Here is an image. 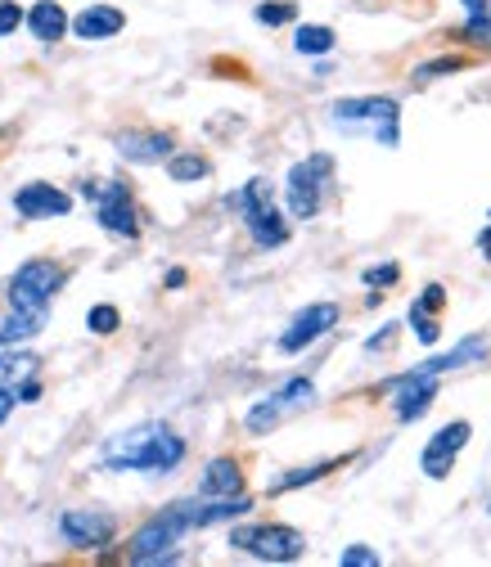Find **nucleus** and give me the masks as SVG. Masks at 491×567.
I'll return each instance as SVG.
<instances>
[{"instance_id":"obj_1","label":"nucleus","mask_w":491,"mask_h":567,"mask_svg":"<svg viewBox=\"0 0 491 567\" xmlns=\"http://www.w3.org/2000/svg\"><path fill=\"white\" fill-rule=\"evenodd\" d=\"M185 459V441L167 423H140L104 446L109 473H167Z\"/></svg>"},{"instance_id":"obj_2","label":"nucleus","mask_w":491,"mask_h":567,"mask_svg":"<svg viewBox=\"0 0 491 567\" xmlns=\"http://www.w3.org/2000/svg\"><path fill=\"white\" fill-rule=\"evenodd\" d=\"M190 527H194L190 504L163 509L158 518H149L145 527L136 531V540H131V563H163V558H172V549L181 545V536Z\"/></svg>"},{"instance_id":"obj_3","label":"nucleus","mask_w":491,"mask_h":567,"mask_svg":"<svg viewBox=\"0 0 491 567\" xmlns=\"http://www.w3.org/2000/svg\"><path fill=\"white\" fill-rule=\"evenodd\" d=\"M59 288H64V270L55 261H46V257L23 261L10 279V306L14 311H46Z\"/></svg>"},{"instance_id":"obj_4","label":"nucleus","mask_w":491,"mask_h":567,"mask_svg":"<svg viewBox=\"0 0 491 567\" xmlns=\"http://www.w3.org/2000/svg\"><path fill=\"white\" fill-rule=\"evenodd\" d=\"M334 122H374L383 149H397L401 144V108L388 95H361V99H338L334 104Z\"/></svg>"},{"instance_id":"obj_5","label":"nucleus","mask_w":491,"mask_h":567,"mask_svg":"<svg viewBox=\"0 0 491 567\" xmlns=\"http://www.w3.org/2000/svg\"><path fill=\"white\" fill-rule=\"evenodd\" d=\"M334 171V158L329 153H311L307 162L289 171V212L298 221H311L320 212V194H325V180Z\"/></svg>"},{"instance_id":"obj_6","label":"nucleus","mask_w":491,"mask_h":567,"mask_svg":"<svg viewBox=\"0 0 491 567\" xmlns=\"http://www.w3.org/2000/svg\"><path fill=\"white\" fill-rule=\"evenodd\" d=\"M230 545L248 549V554L266 558V563H293V558H302L307 540L293 527H239L235 536H230Z\"/></svg>"},{"instance_id":"obj_7","label":"nucleus","mask_w":491,"mask_h":567,"mask_svg":"<svg viewBox=\"0 0 491 567\" xmlns=\"http://www.w3.org/2000/svg\"><path fill=\"white\" fill-rule=\"evenodd\" d=\"M86 198L95 203V216L109 234H122V239H136L140 234V216L131 207V194L122 180H109V185H86Z\"/></svg>"},{"instance_id":"obj_8","label":"nucleus","mask_w":491,"mask_h":567,"mask_svg":"<svg viewBox=\"0 0 491 567\" xmlns=\"http://www.w3.org/2000/svg\"><path fill=\"white\" fill-rule=\"evenodd\" d=\"M469 419H455V423H446V428H437V437L424 446V455H419V468H424L428 477H437L442 482L446 473L455 468V455L464 450V441H469Z\"/></svg>"},{"instance_id":"obj_9","label":"nucleus","mask_w":491,"mask_h":567,"mask_svg":"<svg viewBox=\"0 0 491 567\" xmlns=\"http://www.w3.org/2000/svg\"><path fill=\"white\" fill-rule=\"evenodd\" d=\"M59 531H64L68 545L77 549H100L113 540V531H118V522L109 518V513L100 509H68L64 518H59Z\"/></svg>"},{"instance_id":"obj_10","label":"nucleus","mask_w":491,"mask_h":567,"mask_svg":"<svg viewBox=\"0 0 491 567\" xmlns=\"http://www.w3.org/2000/svg\"><path fill=\"white\" fill-rule=\"evenodd\" d=\"M334 324H338V306H334V302H311L307 311L293 315V324L280 333V351H302V347H311V342L325 338Z\"/></svg>"},{"instance_id":"obj_11","label":"nucleus","mask_w":491,"mask_h":567,"mask_svg":"<svg viewBox=\"0 0 491 567\" xmlns=\"http://www.w3.org/2000/svg\"><path fill=\"white\" fill-rule=\"evenodd\" d=\"M14 207H19L23 221H41V216H68L73 212V198L55 185H23L14 194Z\"/></svg>"},{"instance_id":"obj_12","label":"nucleus","mask_w":491,"mask_h":567,"mask_svg":"<svg viewBox=\"0 0 491 567\" xmlns=\"http://www.w3.org/2000/svg\"><path fill=\"white\" fill-rule=\"evenodd\" d=\"M118 153L127 162H163V158H172V135H163V131H127V135H118Z\"/></svg>"},{"instance_id":"obj_13","label":"nucleus","mask_w":491,"mask_h":567,"mask_svg":"<svg viewBox=\"0 0 491 567\" xmlns=\"http://www.w3.org/2000/svg\"><path fill=\"white\" fill-rule=\"evenodd\" d=\"M248 221V234L257 239V248H280L284 239H289V221H284L280 212H275V203H257L244 212Z\"/></svg>"},{"instance_id":"obj_14","label":"nucleus","mask_w":491,"mask_h":567,"mask_svg":"<svg viewBox=\"0 0 491 567\" xmlns=\"http://www.w3.org/2000/svg\"><path fill=\"white\" fill-rule=\"evenodd\" d=\"M122 23H127V18H122V9H113V5H86L68 27H73L82 41H104V36L122 32Z\"/></svg>"},{"instance_id":"obj_15","label":"nucleus","mask_w":491,"mask_h":567,"mask_svg":"<svg viewBox=\"0 0 491 567\" xmlns=\"http://www.w3.org/2000/svg\"><path fill=\"white\" fill-rule=\"evenodd\" d=\"M28 27H32V36L37 41H59V36L68 32V14H64V5H55V0H41V5H32V14H28Z\"/></svg>"},{"instance_id":"obj_16","label":"nucleus","mask_w":491,"mask_h":567,"mask_svg":"<svg viewBox=\"0 0 491 567\" xmlns=\"http://www.w3.org/2000/svg\"><path fill=\"white\" fill-rule=\"evenodd\" d=\"M244 491V473L235 459H212L203 473V495H239Z\"/></svg>"},{"instance_id":"obj_17","label":"nucleus","mask_w":491,"mask_h":567,"mask_svg":"<svg viewBox=\"0 0 491 567\" xmlns=\"http://www.w3.org/2000/svg\"><path fill=\"white\" fill-rule=\"evenodd\" d=\"M46 311H14L10 320H0V347H14V342H28L41 333Z\"/></svg>"},{"instance_id":"obj_18","label":"nucleus","mask_w":491,"mask_h":567,"mask_svg":"<svg viewBox=\"0 0 491 567\" xmlns=\"http://www.w3.org/2000/svg\"><path fill=\"white\" fill-rule=\"evenodd\" d=\"M293 45H298V54H329V50H334V27L302 23L298 32H293Z\"/></svg>"},{"instance_id":"obj_19","label":"nucleus","mask_w":491,"mask_h":567,"mask_svg":"<svg viewBox=\"0 0 491 567\" xmlns=\"http://www.w3.org/2000/svg\"><path fill=\"white\" fill-rule=\"evenodd\" d=\"M37 374V356H28V351H10V356H0V387H19L23 378Z\"/></svg>"},{"instance_id":"obj_20","label":"nucleus","mask_w":491,"mask_h":567,"mask_svg":"<svg viewBox=\"0 0 491 567\" xmlns=\"http://www.w3.org/2000/svg\"><path fill=\"white\" fill-rule=\"evenodd\" d=\"M280 410H298V405H311L316 401V387H311V378H293V383H284L280 392L271 396Z\"/></svg>"},{"instance_id":"obj_21","label":"nucleus","mask_w":491,"mask_h":567,"mask_svg":"<svg viewBox=\"0 0 491 567\" xmlns=\"http://www.w3.org/2000/svg\"><path fill=\"white\" fill-rule=\"evenodd\" d=\"M167 176L172 180H203L208 176V158H199V153H172V158H167Z\"/></svg>"},{"instance_id":"obj_22","label":"nucleus","mask_w":491,"mask_h":567,"mask_svg":"<svg viewBox=\"0 0 491 567\" xmlns=\"http://www.w3.org/2000/svg\"><path fill=\"white\" fill-rule=\"evenodd\" d=\"M329 468H338V459H325V464H311V468H293V473H284L280 482H271V491H293V486H307V482H320V477L329 473Z\"/></svg>"},{"instance_id":"obj_23","label":"nucleus","mask_w":491,"mask_h":567,"mask_svg":"<svg viewBox=\"0 0 491 567\" xmlns=\"http://www.w3.org/2000/svg\"><path fill=\"white\" fill-rule=\"evenodd\" d=\"M293 18H298V5H289V0H266V5H257V23H266V27L293 23Z\"/></svg>"},{"instance_id":"obj_24","label":"nucleus","mask_w":491,"mask_h":567,"mask_svg":"<svg viewBox=\"0 0 491 567\" xmlns=\"http://www.w3.org/2000/svg\"><path fill=\"white\" fill-rule=\"evenodd\" d=\"M280 405L271 401V396H266V401H257L253 410H248V432H266V428H275V423H280Z\"/></svg>"},{"instance_id":"obj_25","label":"nucleus","mask_w":491,"mask_h":567,"mask_svg":"<svg viewBox=\"0 0 491 567\" xmlns=\"http://www.w3.org/2000/svg\"><path fill=\"white\" fill-rule=\"evenodd\" d=\"M460 68H464L460 54H442V59H433V63H419L415 81H433V77H446V72H460Z\"/></svg>"},{"instance_id":"obj_26","label":"nucleus","mask_w":491,"mask_h":567,"mask_svg":"<svg viewBox=\"0 0 491 567\" xmlns=\"http://www.w3.org/2000/svg\"><path fill=\"white\" fill-rule=\"evenodd\" d=\"M464 41L469 45H482V50H487L491 45V14H469V23H464Z\"/></svg>"},{"instance_id":"obj_27","label":"nucleus","mask_w":491,"mask_h":567,"mask_svg":"<svg viewBox=\"0 0 491 567\" xmlns=\"http://www.w3.org/2000/svg\"><path fill=\"white\" fill-rule=\"evenodd\" d=\"M122 324L118 306H91V315H86V329L91 333H113Z\"/></svg>"},{"instance_id":"obj_28","label":"nucleus","mask_w":491,"mask_h":567,"mask_svg":"<svg viewBox=\"0 0 491 567\" xmlns=\"http://www.w3.org/2000/svg\"><path fill=\"white\" fill-rule=\"evenodd\" d=\"M442 306H446V288H442V284H428V288H424V297H419V302H415V306H410V311H424V315H437V311H442Z\"/></svg>"},{"instance_id":"obj_29","label":"nucleus","mask_w":491,"mask_h":567,"mask_svg":"<svg viewBox=\"0 0 491 567\" xmlns=\"http://www.w3.org/2000/svg\"><path fill=\"white\" fill-rule=\"evenodd\" d=\"M338 563H343V567H379V554H374V549H365V545H352V549H343V554H338Z\"/></svg>"},{"instance_id":"obj_30","label":"nucleus","mask_w":491,"mask_h":567,"mask_svg":"<svg viewBox=\"0 0 491 567\" xmlns=\"http://www.w3.org/2000/svg\"><path fill=\"white\" fill-rule=\"evenodd\" d=\"M410 324H415L419 342H428V347H433V342H437V333H442V324H437L433 315H424V311H410Z\"/></svg>"},{"instance_id":"obj_31","label":"nucleus","mask_w":491,"mask_h":567,"mask_svg":"<svg viewBox=\"0 0 491 567\" xmlns=\"http://www.w3.org/2000/svg\"><path fill=\"white\" fill-rule=\"evenodd\" d=\"M19 23H23V9L14 0H0V36H10Z\"/></svg>"},{"instance_id":"obj_32","label":"nucleus","mask_w":491,"mask_h":567,"mask_svg":"<svg viewBox=\"0 0 491 567\" xmlns=\"http://www.w3.org/2000/svg\"><path fill=\"white\" fill-rule=\"evenodd\" d=\"M397 275H401V270L392 266V261H388V266H370V270H365V284L388 288V284H397Z\"/></svg>"},{"instance_id":"obj_33","label":"nucleus","mask_w":491,"mask_h":567,"mask_svg":"<svg viewBox=\"0 0 491 567\" xmlns=\"http://www.w3.org/2000/svg\"><path fill=\"white\" fill-rule=\"evenodd\" d=\"M392 342H397V324H383V333H374V338H365V351H388Z\"/></svg>"},{"instance_id":"obj_34","label":"nucleus","mask_w":491,"mask_h":567,"mask_svg":"<svg viewBox=\"0 0 491 567\" xmlns=\"http://www.w3.org/2000/svg\"><path fill=\"white\" fill-rule=\"evenodd\" d=\"M10 410H14V392L10 387H0V423L10 419Z\"/></svg>"},{"instance_id":"obj_35","label":"nucleus","mask_w":491,"mask_h":567,"mask_svg":"<svg viewBox=\"0 0 491 567\" xmlns=\"http://www.w3.org/2000/svg\"><path fill=\"white\" fill-rule=\"evenodd\" d=\"M478 248H482V252H487V261H491V225H487V230H482V234H478Z\"/></svg>"},{"instance_id":"obj_36","label":"nucleus","mask_w":491,"mask_h":567,"mask_svg":"<svg viewBox=\"0 0 491 567\" xmlns=\"http://www.w3.org/2000/svg\"><path fill=\"white\" fill-rule=\"evenodd\" d=\"M185 284V270H167V288H181Z\"/></svg>"},{"instance_id":"obj_37","label":"nucleus","mask_w":491,"mask_h":567,"mask_svg":"<svg viewBox=\"0 0 491 567\" xmlns=\"http://www.w3.org/2000/svg\"><path fill=\"white\" fill-rule=\"evenodd\" d=\"M469 5V14H478V9H487V0H464Z\"/></svg>"},{"instance_id":"obj_38","label":"nucleus","mask_w":491,"mask_h":567,"mask_svg":"<svg viewBox=\"0 0 491 567\" xmlns=\"http://www.w3.org/2000/svg\"><path fill=\"white\" fill-rule=\"evenodd\" d=\"M487 509H491V500H487Z\"/></svg>"}]
</instances>
